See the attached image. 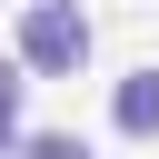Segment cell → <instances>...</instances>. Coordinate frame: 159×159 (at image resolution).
I'll return each instance as SVG.
<instances>
[{"label":"cell","mask_w":159,"mask_h":159,"mask_svg":"<svg viewBox=\"0 0 159 159\" xmlns=\"http://www.w3.org/2000/svg\"><path fill=\"white\" fill-rule=\"evenodd\" d=\"M109 119H119V139H159V70H129L109 89Z\"/></svg>","instance_id":"2"},{"label":"cell","mask_w":159,"mask_h":159,"mask_svg":"<svg viewBox=\"0 0 159 159\" xmlns=\"http://www.w3.org/2000/svg\"><path fill=\"white\" fill-rule=\"evenodd\" d=\"M0 89H20V80H10V60H0Z\"/></svg>","instance_id":"5"},{"label":"cell","mask_w":159,"mask_h":159,"mask_svg":"<svg viewBox=\"0 0 159 159\" xmlns=\"http://www.w3.org/2000/svg\"><path fill=\"white\" fill-rule=\"evenodd\" d=\"M10 159H89V139H80V129H20Z\"/></svg>","instance_id":"3"},{"label":"cell","mask_w":159,"mask_h":159,"mask_svg":"<svg viewBox=\"0 0 159 159\" xmlns=\"http://www.w3.org/2000/svg\"><path fill=\"white\" fill-rule=\"evenodd\" d=\"M80 60H89V20H80V0H30V10H20V70L70 80Z\"/></svg>","instance_id":"1"},{"label":"cell","mask_w":159,"mask_h":159,"mask_svg":"<svg viewBox=\"0 0 159 159\" xmlns=\"http://www.w3.org/2000/svg\"><path fill=\"white\" fill-rule=\"evenodd\" d=\"M20 149V89H0V159Z\"/></svg>","instance_id":"4"}]
</instances>
